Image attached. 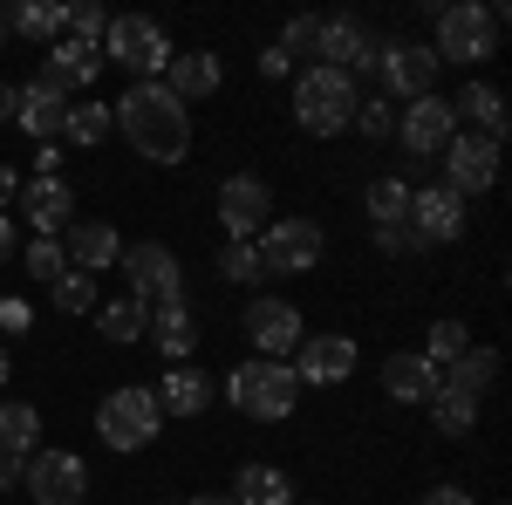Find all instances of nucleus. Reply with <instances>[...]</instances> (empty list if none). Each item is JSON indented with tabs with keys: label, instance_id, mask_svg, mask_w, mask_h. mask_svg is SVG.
<instances>
[{
	"label": "nucleus",
	"instance_id": "obj_1",
	"mask_svg": "<svg viewBox=\"0 0 512 505\" xmlns=\"http://www.w3.org/2000/svg\"><path fill=\"white\" fill-rule=\"evenodd\" d=\"M110 117H117V137L144 164H185L192 157V110L164 82H130L110 103Z\"/></svg>",
	"mask_w": 512,
	"mask_h": 505
},
{
	"label": "nucleus",
	"instance_id": "obj_2",
	"mask_svg": "<svg viewBox=\"0 0 512 505\" xmlns=\"http://www.w3.org/2000/svg\"><path fill=\"white\" fill-rule=\"evenodd\" d=\"M499 28H506V14L499 7H485V0H451V7H437V69L444 62H458V69H478V62H492L499 55Z\"/></svg>",
	"mask_w": 512,
	"mask_h": 505
},
{
	"label": "nucleus",
	"instance_id": "obj_3",
	"mask_svg": "<svg viewBox=\"0 0 512 505\" xmlns=\"http://www.w3.org/2000/svg\"><path fill=\"white\" fill-rule=\"evenodd\" d=\"M219 396L233 403L239 417H253V424H280V417H294V403H301V383H294V369L287 362H239L233 376L219 383Z\"/></svg>",
	"mask_w": 512,
	"mask_h": 505
},
{
	"label": "nucleus",
	"instance_id": "obj_4",
	"mask_svg": "<svg viewBox=\"0 0 512 505\" xmlns=\"http://www.w3.org/2000/svg\"><path fill=\"white\" fill-rule=\"evenodd\" d=\"M355 103H362V89L349 76H335V69H321V62L294 76V123L308 137H342L355 123Z\"/></svg>",
	"mask_w": 512,
	"mask_h": 505
},
{
	"label": "nucleus",
	"instance_id": "obj_5",
	"mask_svg": "<svg viewBox=\"0 0 512 505\" xmlns=\"http://www.w3.org/2000/svg\"><path fill=\"white\" fill-rule=\"evenodd\" d=\"M171 55H178V48L164 35V21H151V14H117L110 35H103V62H117L130 82H164Z\"/></svg>",
	"mask_w": 512,
	"mask_h": 505
},
{
	"label": "nucleus",
	"instance_id": "obj_6",
	"mask_svg": "<svg viewBox=\"0 0 512 505\" xmlns=\"http://www.w3.org/2000/svg\"><path fill=\"white\" fill-rule=\"evenodd\" d=\"M158 430H164L158 396L144 383H123L96 403V437H103L110 451H144V444H158Z\"/></svg>",
	"mask_w": 512,
	"mask_h": 505
},
{
	"label": "nucleus",
	"instance_id": "obj_7",
	"mask_svg": "<svg viewBox=\"0 0 512 505\" xmlns=\"http://www.w3.org/2000/svg\"><path fill=\"white\" fill-rule=\"evenodd\" d=\"M321 226L315 219H267V233L253 239V253H260V273L267 280H301V273L321 267Z\"/></svg>",
	"mask_w": 512,
	"mask_h": 505
},
{
	"label": "nucleus",
	"instance_id": "obj_8",
	"mask_svg": "<svg viewBox=\"0 0 512 505\" xmlns=\"http://www.w3.org/2000/svg\"><path fill=\"white\" fill-rule=\"evenodd\" d=\"M117 267L130 273V301H144V308H171V301H185V267H178V253H171L164 239H137V246H123Z\"/></svg>",
	"mask_w": 512,
	"mask_h": 505
},
{
	"label": "nucleus",
	"instance_id": "obj_9",
	"mask_svg": "<svg viewBox=\"0 0 512 505\" xmlns=\"http://www.w3.org/2000/svg\"><path fill=\"white\" fill-rule=\"evenodd\" d=\"M239 328H246V342H253V355H260V362H287V355L308 342L301 308H294V301H280V294H253V301H246V314H239Z\"/></svg>",
	"mask_w": 512,
	"mask_h": 505
},
{
	"label": "nucleus",
	"instance_id": "obj_10",
	"mask_svg": "<svg viewBox=\"0 0 512 505\" xmlns=\"http://www.w3.org/2000/svg\"><path fill=\"white\" fill-rule=\"evenodd\" d=\"M403 226H410V239H417V253H431V246H458L465 226H472V205L451 198L444 185H410V212H403Z\"/></svg>",
	"mask_w": 512,
	"mask_h": 505
},
{
	"label": "nucleus",
	"instance_id": "obj_11",
	"mask_svg": "<svg viewBox=\"0 0 512 505\" xmlns=\"http://www.w3.org/2000/svg\"><path fill=\"white\" fill-rule=\"evenodd\" d=\"M437 157H444V192L451 198H478V192L499 185V144H485L472 130H458Z\"/></svg>",
	"mask_w": 512,
	"mask_h": 505
},
{
	"label": "nucleus",
	"instance_id": "obj_12",
	"mask_svg": "<svg viewBox=\"0 0 512 505\" xmlns=\"http://www.w3.org/2000/svg\"><path fill=\"white\" fill-rule=\"evenodd\" d=\"M21 492H28L35 505H82L89 499V465H82L76 451H35Z\"/></svg>",
	"mask_w": 512,
	"mask_h": 505
},
{
	"label": "nucleus",
	"instance_id": "obj_13",
	"mask_svg": "<svg viewBox=\"0 0 512 505\" xmlns=\"http://www.w3.org/2000/svg\"><path fill=\"white\" fill-rule=\"evenodd\" d=\"M451 137H458V117H451V96H437V89L396 110V144L410 157H437Z\"/></svg>",
	"mask_w": 512,
	"mask_h": 505
},
{
	"label": "nucleus",
	"instance_id": "obj_14",
	"mask_svg": "<svg viewBox=\"0 0 512 505\" xmlns=\"http://www.w3.org/2000/svg\"><path fill=\"white\" fill-rule=\"evenodd\" d=\"M315 55H321V69L355 82L376 69V35L362 21H349V14H335V21H315Z\"/></svg>",
	"mask_w": 512,
	"mask_h": 505
},
{
	"label": "nucleus",
	"instance_id": "obj_15",
	"mask_svg": "<svg viewBox=\"0 0 512 505\" xmlns=\"http://www.w3.org/2000/svg\"><path fill=\"white\" fill-rule=\"evenodd\" d=\"M376 76L396 103H417V96L437 89V55L424 41H390V48H376Z\"/></svg>",
	"mask_w": 512,
	"mask_h": 505
},
{
	"label": "nucleus",
	"instance_id": "obj_16",
	"mask_svg": "<svg viewBox=\"0 0 512 505\" xmlns=\"http://www.w3.org/2000/svg\"><path fill=\"white\" fill-rule=\"evenodd\" d=\"M267 219H274V192H267V178H253V171H233V178L219 185V226H226V239L267 233Z\"/></svg>",
	"mask_w": 512,
	"mask_h": 505
},
{
	"label": "nucleus",
	"instance_id": "obj_17",
	"mask_svg": "<svg viewBox=\"0 0 512 505\" xmlns=\"http://www.w3.org/2000/svg\"><path fill=\"white\" fill-rule=\"evenodd\" d=\"M355 342L349 335H308L301 349L287 355V369H294V383H308V389H335V383H349L355 376Z\"/></svg>",
	"mask_w": 512,
	"mask_h": 505
},
{
	"label": "nucleus",
	"instance_id": "obj_18",
	"mask_svg": "<svg viewBox=\"0 0 512 505\" xmlns=\"http://www.w3.org/2000/svg\"><path fill=\"white\" fill-rule=\"evenodd\" d=\"M14 219H28L35 239H55L69 219H76V192H69V178H28V185L14 192Z\"/></svg>",
	"mask_w": 512,
	"mask_h": 505
},
{
	"label": "nucleus",
	"instance_id": "obj_19",
	"mask_svg": "<svg viewBox=\"0 0 512 505\" xmlns=\"http://www.w3.org/2000/svg\"><path fill=\"white\" fill-rule=\"evenodd\" d=\"M55 239H62V260H69L76 273H89V280L110 273V267H117V253H123V239H117L110 219H69Z\"/></svg>",
	"mask_w": 512,
	"mask_h": 505
},
{
	"label": "nucleus",
	"instance_id": "obj_20",
	"mask_svg": "<svg viewBox=\"0 0 512 505\" xmlns=\"http://www.w3.org/2000/svg\"><path fill=\"white\" fill-rule=\"evenodd\" d=\"M151 396H158V417H185V424H198V417L212 410L219 383H212L205 369H192V362H171L158 383H151Z\"/></svg>",
	"mask_w": 512,
	"mask_h": 505
},
{
	"label": "nucleus",
	"instance_id": "obj_21",
	"mask_svg": "<svg viewBox=\"0 0 512 505\" xmlns=\"http://www.w3.org/2000/svg\"><path fill=\"white\" fill-rule=\"evenodd\" d=\"M96 76H103V48H82V41H69V35L48 48L41 82H48L55 96H89V89H96Z\"/></svg>",
	"mask_w": 512,
	"mask_h": 505
},
{
	"label": "nucleus",
	"instance_id": "obj_22",
	"mask_svg": "<svg viewBox=\"0 0 512 505\" xmlns=\"http://www.w3.org/2000/svg\"><path fill=\"white\" fill-rule=\"evenodd\" d=\"M219 82H226V62L212 55V48H185V55H171V69H164V89L192 110L205 96H219Z\"/></svg>",
	"mask_w": 512,
	"mask_h": 505
},
{
	"label": "nucleus",
	"instance_id": "obj_23",
	"mask_svg": "<svg viewBox=\"0 0 512 505\" xmlns=\"http://www.w3.org/2000/svg\"><path fill=\"white\" fill-rule=\"evenodd\" d=\"M437 383H444V376H437V369H431L417 349L383 355V396H390V403H431Z\"/></svg>",
	"mask_w": 512,
	"mask_h": 505
},
{
	"label": "nucleus",
	"instance_id": "obj_24",
	"mask_svg": "<svg viewBox=\"0 0 512 505\" xmlns=\"http://www.w3.org/2000/svg\"><path fill=\"white\" fill-rule=\"evenodd\" d=\"M451 117L472 123V137H485V144H506V96H499L492 82H465V89L451 96Z\"/></svg>",
	"mask_w": 512,
	"mask_h": 505
},
{
	"label": "nucleus",
	"instance_id": "obj_25",
	"mask_svg": "<svg viewBox=\"0 0 512 505\" xmlns=\"http://www.w3.org/2000/svg\"><path fill=\"white\" fill-rule=\"evenodd\" d=\"M62 117H69V96H55L41 76L14 89V123H21L28 137H41V144H48V137H62Z\"/></svg>",
	"mask_w": 512,
	"mask_h": 505
},
{
	"label": "nucleus",
	"instance_id": "obj_26",
	"mask_svg": "<svg viewBox=\"0 0 512 505\" xmlns=\"http://www.w3.org/2000/svg\"><path fill=\"white\" fill-rule=\"evenodd\" d=\"M158 355H171V362H192L198 355V314L192 301H171V308H151V335H144Z\"/></svg>",
	"mask_w": 512,
	"mask_h": 505
},
{
	"label": "nucleus",
	"instance_id": "obj_27",
	"mask_svg": "<svg viewBox=\"0 0 512 505\" xmlns=\"http://www.w3.org/2000/svg\"><path fill=\"white\" fill-rule=\"evenodd\" d=\"M492 383H499V349H485V342H472V349L444 369V389H458V396H472V403H485Z\"/></svg>",
	"mask_w": 512,
	"mask_h": 505
},
{
	"label": "nucleus",
	"instance_id": "obj_28",
	"mask_svg": "<svg viewBox=\"0 0 512 505\" xmlns=\"http://www.w3.org/2000/svg\"><path fill=\"white\" fill-rule=\"evenodd\" d=\"M233 505H294V478L280 465H239L233 471Z\"/></svg>",
	"mask_w": 512,
	"mask_h": 505
},
{
	"label": "nucleus",
	"instance_id": "obj_29",
	"mask_svg": "<svg viewBox=\"0 0 512 505\" xmlns=\"http://www.w3.org/2000/svg\"><path fill=\"white\" fill-rule=\"evenodd\" d=\"M0 28L55 48V41H62V7H55V0H21V7H7V14H0Z\"/></svg>",
	"mask_w": 512,
	"mask_h": 505
},
{
	"label": "nucleus",
	"instance_id": "obj_30",
	"mask_svg": "<svg viewBox=\"0 0 512 505\" xmlns=\"http://www.w3.org/2000/svg\"><path fill=\"white\" fill-rule=\"evenodd\" d=\"M96 328H103V342L130 349V342H144V335H151V308L123 294V301H110V308H96Z\"/></svg>",
	"mask_w": 512,
	"mask_h": 505
},
{
	"label": "nucleus",
	"instance_id": "obj_31",
	"mask_svg": "<svg viewBox=\"0 0 512 505\" xmlns=\"http://www.w3.org/2000/svg\"><path fill=\"white\" fill-rule=\"evenodd\" d=\"M110 130H117V117H110V103H96V96L69 103V117H62V137H69V144H82V151H96Z\"/></svg>",
	"mask_w": 512,
	"mask_h": 505
},
{
	"label": "nucleus",
	"instance_id": "obj_32",
	"mask_svg": "<svg viewBox=\"0 0 512 505\" xmlns=\"http://www.w3.org/2000/svg\"><path fill=\"white\" fill-rule=\"evenodd\" d=\"M424 410H431L437 437H472V430H478V410H485V403H472V396H458V389L437 383V396L424 403Z\"/></svg>",
	"mask_w": 512,
	"mask_h": 505
},
{
	"label": "nucleus",
	"instance_id": "obj_33",
	"mask_svg": "<svg viewBox=\"0 0 512 505\" xmlns=\"http://www.w3.org/2000/svg\"><path fill=\"white\" fill-rule=\"evenodd\" d=\"M35 437H41L35 403H0V451L7 458H35Z\"/></svg>",
	"mask_w": 512,
	"mask_h": 505
},
{
	"label": "nucleus",
	"instance_id": "obj_34",
	"mask_svg": "<svg viewBox=\"0 0 512 505\" xmlns=\"http://www.w3.org/2000/svg\"><path fill=\"white\" fill-rule=\"evenodd\" d=\"M362 212H369V226H403V212H410V185H403V178H376V185L362 192Z\"/></svg>",
	"mask_w": 512,
	"mask_h": 505
},
{
	"label": "nucleus",
	"instance_id": "obj_35",
	"mask_svg": "<svg viewBox=\"0 0 512 505\" xmlns=\"http://www.w3.org/2000/svg\"><path fill=\"white\" fill-rule=\"evenodd\" d=\"M465 349H472V328H465V321H431V335H424V362H431L437 376H444Z\"/></svg>",
	"mask_w": 512,
	"mask_h": 505
},
{
	"label": "nucleus",
	"instance_id": "obj_36",
	"mask_svg": "<svg viewBox=\"0 0 512 505\" xmlns=\"http://www.w3.org/2000/svg\"><path fill=\"white\" fill-rule=\"evenodd\" d=\"M62 35L82 41V48H103V35H110V14H103L96 0H76V7H62Z\"/></svg>",
	"mask_w": 512,
	"mask_h": 505
},
{
	"label": "nucleus",
	"instance_id": "obj_37",
	"mask_svg": "<svg viewBox=\"0 0 512 505\" xmlns=\"http://www.w3.org/2000/svg\"><path fill=\"white\" fill-rule=\"evenodd\" d=\"M219 280H233V287H260V280H267L253 239H226V246H219Z\"/></svg>",
	"mask_w": 512,
	"mask_h": 505
},
{
	"label": "nucleus",
	"instance_id": "obj_38",
	"mask_svg": "<svg viewBox=\"0 0 512 505\" xmlns=\"http://www.w3.org/2000/svg\"><path fill=\"white\" fill-rule=\"evenodd\" d=\"M48 308H55V314H89V308H96V280L69 267L55 287H48Z\"/></svg>",
	"mask_w": 512,
	"mask_h": 505
},
{
	"label": "nucleus",
	"instance_id": "obj_39",
	"mask_svg": "<svg viewBox=\"0 0 512 505\" xmlns=\"http://www.w3.org/2000/svg\"><path fill=\"white\" fill-rule=\"evenodd\" d=\"M349 130H362V137H396V103L390 96H362Z\"/></svg>",
	"mask_w": 512,
	"mask_h": 505
},
{
	"label": "nucleus",
	"instance_id": "obj_40",
	"mask_svg": "<svg viewBox=\"0 0 512 505\" xmlns=\"http://www.w3.org/2000/svg\"><path fill=\"white\" fill-rule=\"evenodd\" d=\"M21 260H28V273H35L41 287H55V280L69 273V260H62V239H28V253H21Z\"/></svg>",
	"mask_w": 512,
	"mask_h": 505
},
{
	"label": "nucleus",
	"instance_id": "obj_41",
	"mask_svg": "<svg viewBox=\"0 0 512 505\" xmlns=\"http://www.w3.org/2000/svg\"><path fill=\"white\" fill-rule=\"evenodd\" d=\"M274 48L287 55V62H294V55H315V21H308V14H294V21L280 28V41H274Z\"/></svg>",
	"mask_w": 512,
	"mask_h": 505
},
{
	"label": "nucleus",
	"instance_id": "obj_42",
	"mask_svg": "<svg viewBox=\"0 0 512 505\" xmlns=\"http://www.w3.org/2000/svg\"><path fill=\"white\" fill-rule=\"evenodd\" d=\"M376 233V253H390V260H403V253H417V239H410V226H369Z\"/></svg>",
	"mask_w": 512,
	"mask_h": 505
},
{
	"label": "nucleus",
	"instance_id": "obj_43",
	"mask_svg": "<svg viewBox=\"0 0 512 505\" xmlns=\"http://www.w3.org/2000/svg\"><path fill=\"white\" fill-rule=\"evenodd\" d=\"M28 321H35L28 301H0V328H7V335H28Z\"/></svg>",
	"mask_w": 512,
	"mask_h": 505
},
{
	"label": "nucleus",
	"instance_id": "obj_44",
	"mask_svg": "<svg viewBox=\"0 0 512 505\" xmlns=\"http://www.w3.org/2000/svg\"><path fill=\"white\" fill-rule=\"evenodd\" d=\"M21 253V226H14V212H0V267Z\"/></svg>",
	"mask_w": 512,
	"mask_h": 505
},
{
	"label": "nucleus",
	"instance_id": "obj_45",
	"mask_svg": "<svg viewBox=\"0 0 512 505\" xmlns=\"http://www.w3.org/2000/svg\"><path fill=\"white\" fill-rule=\"evenodd\" d=\"M21 478H28V458H7L0 451V492H21Z\"/></svg>",
	"mask_w": 512,
	"mask_h": 505
},
{
	"label": "nucleus",
	"instance_id": "obj_46",
	"mask_svg": "<svg viewBox=\"0 0 512 505\" xmlns=\"http://www.w3.org/2000/svg\"><path fill=\"white\" fill-rule=\"evenodd\" d=\"M424 505H478V499L465 492V485H431V492H424Z\"/></svg>",
	"mask_w": 512,
	"mask_h": 505
},
{
	"label": "nucleus",
	"instance_id": "obj_47",
	"mask_svg": "<svg viewBox=\"0 0 512 505\" xmlns=\"http://www.w3.org/2000/svg\"><path fill=\"white\" fill-rule=\"evenodd\" d=\"M260 76H294V62H287V55H280V48H260Z\"/></svg>",
	"mask_w": 512,
	"mask_h": 505
},
{
	"label": "nucleus",
	"instance_id": "obj_48",
	"mask_svg": "<svg viewBox=\"0 0 512 505\" xmlns=\"http://www.w3.org/2000/svg\"><path fill=\"white\" fill-rule=\"evenodd\" d=\"M14 192H21V178H14V171H7V164H0V212H7V205H14Z\"/></svg>",
	"mask_w": 512,
	"mask_h": 505
},
{
	"label": "nucleus",
	"instance_id": "obj_49",
	"mask_svg": "<svg viewBox=\"0 0 512 505\" xmlns=\"http://www.w3.org/2000/svg\"><path fill=\"white\" fill-rule=\"evenodd\" d=\"M0 123H14V89L0 82Z\"/></svg>",
	"mask_w": 512,
	"mask_h": 505
},
{
	"label": "nucleus",
	"instance_id": "obj_50",
	"mask_svg": "<svg viewBox=\"0 0 512 505\" xmlns=\"http://www.w3.org/2000/svg\"><path fill=\"white\" fill-rule=\"evenodd\" d=\"M185 505H233L226 492H198V499H185Z\"/></svg>",
	"mask_w": 512,
	"mask_h": 505
},
{
	"label": "nucleus",
	"instance_id": "obj_51",
	"mask_svg": "<svg viewBox=\"0 0 512 505\" xmlns=\"http://www.w3.org/2000/svg\"><path fill=\"white\" fill-rule=\"evenodd\" d=\"M7 376H14V362H7V349H0V389H7Z\"/></svg>",
	"mask_w": 512,
	"mask_h": 505
},
{
	"label": "nucleus",
	"instance_id": "obj_52",
	"mask_svg": "<svg viewBox=\"0 0 512 505\" xmlns=\"http://www.w3.org/2000/svg\"><path fill=\"white\" fill-rule=\"evenodd\" d=\"M0 48H7V28H0Z\"/></svg>",
	"mask_w": 512,
	"mask_h": 505
},
{
	"label": "nucleus",
	"instance_id": "obj_53",
	"mask_svg": "<svg viewBox=\"0 0 512 505\" xmlns=\"http://www.w3.org/2000/svg\"><path fill=\"white\" fill-rule=\"evenodd\" d=\"M294 505H301V499H294Z\"/></svg>",
	"mask_w": 512,
	"mask_h": 505
}]
</instances>
